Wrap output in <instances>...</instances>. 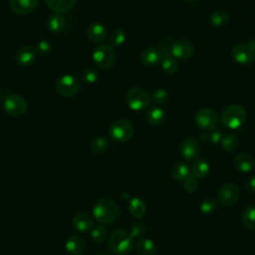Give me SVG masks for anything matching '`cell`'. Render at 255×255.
<instances>
[{
	"label": "cell",
	"instance_id": "obj_1",
	"mask_svg": "<svg viewBox=\"0 0 255 255\" xmlns=\"http://www.w3.org/2000/svg\"><path fill=\"white\" fill-rule=\"evenodd\" d=\"M118 204L111 198L99 199L93 208L94 218L101 224H111L119 217Z\"/></svg>",
	"mask_w": 255,
	"mask_h": 255
},
{
	"label": "cell",
	"instance_id": "obj_2",
	"mask_svg": "<svg viewBox=\"0 0 255 255\" xmlns=\"http://www.w3.org/2000/svg\"><path fill=\"white\" fill-rule=\"evenodd\" d=\"M247 119L246 110L240 105H229L225 107L220 116L222 125L230 129H237L244 125Z\"/></svg>",
	"mask_w": 255,
	"mask_h": 255
},
{
	"label": "cell",
	"instance_id": "obj_3",
	"mask_svg": "<svg viewBox=\"0 0 255 255\" xmlns=\"http://www.w3.org/2000/svg\"><path fill=\"white\" fill-rule=\"evenodd\" d=\"M110 250L117 255H125L132 248V237L125 230L117 229L112 232L108 240Z\"/></svg>",
	"mask_w": 255,
	"mask_h": 255
},
{
	"label": "cell",
	"instance_id": "obj_4",
	"mask_svg": "<svg viewBox=\"0 0 255 255\" xmlns=\"http://www.w3.org/2000/svg\"><path fill=\"white\" fill-rule=\"evenodd\" d=\"M125 99L128 106L133 111H143L151 102L149 94L139 87H132L128 89L126 93Z\"/></svg>",
	"mask_w": 255,
	"mask_h": 255
},
{
	"label": "cell",
	"instance_id": "obj_5",
	"mask_svg": "<svg viewBox=\"0 0 255 255\" xmlns=\"http://www.w3.org/2000/svg\"><path fill=\"white\" fill-rule=\"evenodd\" d=\"M109 133L112 139L118 142H124L130 139L134 133L133 126L130 122L125 119L114 121L109 128Z\"/></svg>",
	"mask_w": 255,
	"mask_h": 255
},
{
	"label": "cell",
	"instance_id": "obj_6",
	"mask_svg": "<svg viewBox=\"0 0 255 255\" xmlns=\"http://www.w3.org/2000/svg\"><path fill=\"white\" fill-rule=\"evenodd\" d=\"M93 60L101 69H111L117 62V54L111 45H99L93 52Z\"/></svg>",
	"mask_w": 255,
	"mask_h": 255
},
{
	"label": "cell",
	"instance_id": "obj_7",
	"mask_svg": "<svg viewBox=\"0 0 255 255\" xmlns=\"http://www.w3.org/2000/svg\"><path fill=\"white\" fill-rule=\"evenodd\" d=\"M232 59L241 65H249L255 60V44L253 41L239 43L231 50Z\"/></svg>",
	"mask_w": 255,
	"mask_h": 255
},
{
	"label": "cell",
	"instance_id": "obj_8",
	"mask_svg": "<svg viewBox=\"0 0 255 255\" xmlns=\"http://www.w3.org/2000/svg\"><path fill=\"white\" fill-rule=\"evenodd\" d=\"M196 125L202 130H213L216 129L219 122L217 113L210 108L200 109L194 117Z\"/></svg>",
	"mask_w": 255,
	"mask_h": 255
},
{
	"label": "cell",
	"instance_id": "obj_9",
	"mask_svg": "<svg viewBox=\"0 0 255 255\" xmlns=\"http://www.w3.org/2000/svg\"><path fill=\"white\" fill-rule=\"evenodd\" d=\"M56 91L63 97H73L77 95L81 89L80 82L72 75H63L56 82Z\"/></svg>",
	"mask_w": 255,
	"mask_h": 255
},
{
	"label": "cell",
	"instance_id": "obj_10",
	"mask_svg": "<svg viewBox=\"0 0 255 255\" xmlns=\"http://www.w3.org/2000/svg\"><path fill=\"white\" fill-rule=\"evenodd\" d=\"M5 112L12 117H20L27 111L28 105L24 98L16 94H10L3 101Z\"/></svg>",
	"mask_w": 255,
	"mask_h": 255
},
{
	"label": "cell",
	"instance_id": "obj_11",
	"mask_svg": "<svg viewBox=\"0 0 255 255\" xmlns=\"http://www.w3.org/2000/svg\"><path fill=\"white\" fill-rule=\"evenodd\" d=\"M239 198V189L233 183L223 184L217 193V201L223 207L234 205Z\"/></svg>",
	"mask_w": 255,
	"mask_h": 255
},
{
	"label": "cell",
	"instance_id": "obj_12",
	"mask_svg": "<svg viewBox=\"0 0 255 255\" xmlns=\"http://www.w3.org/2000/svg\"><path fill=\"white\" fill-rule=\"evenodd\" d=\"M170 53L176 60H188L194 53V46L190 41L180 39L171 44Z\"/></svg>",
	"mask_w": 255,
	"mask_h": 255
},
{
	"label": "cell",
	"instance_id": "obj_13",
	"mask_svg": "<svg viewBox=\"0 0 255 255\" xmlns=\"http://www.w3.org/2000/svg\"><path fill=\"white\" fill-rule=\"evenodd\" d=\"M180 152L184 159L194 160L201 153V146L199 142L192 136L186 137L180 146Z\"/></svg>",
	"mask_w": 255,
	"mask_h": 255
},
{
	"label": "cell",
	"instance_id": "obj_14",
	"mask_svg": "<svg viewBox=\"0 0 255 255\" xmlns=\"http://www.w3.org/2000/svg\"><path fill=\"white\" fill-rule=\"evenodd\" d=\"M163 58L162 52L158 48L149 47L144 49L140 54V62L147 68H153L161 63Z\"/></svg>",
	"mask_w": 255,
	"mask_h": 255
},
{
	"label": "cell",
	"instance_id": "obj_15",
	"mask_svg": "<svg viewBox=\"0 0 255 255\" xmlns=\"http://www.w3.org/2000/svg\"><path fill=\"white\" fill-rule=\"evenodd\" d=\"M37 51L32 46H23L16 53V62L21 67H29L36 60Z\"/></svg>",
	"mask_w": 255,
	"mask_h": 255
},
{
	"label": "cell",
	"instance_id": "obj_16",
	"mask_svg": "<svg viewBox=\"0 0 255 255\" xmlns=\"http://www.w3.org/2000/svg\"><path fill=\"white\" fill-rule=\"evenodd\" d=\"M38 5V0H9V6L13 12L19 15L32 13Z\"/></svg>",
	"mask_w": 255,
	"mask_h": 255
},
{
	"label": "cell",
	"instance_id": "obj_17",
	"mask_svg": "<svg viewBox=\"0 0 255 255\" xmlns=\"http://www.w3.org/2000/svg\"><path fill=\"white\" fill-rule=\"evenodd\" d=\"M88 38L94 43H103L109 36L105 25L99 22H94L87 29Z\"/></svg>",
	"mask_w": 255,
	"mask_h": 255
},
{
	"label": "cell",
	"instance_id": "obj_18",
	"mask_svg": "<svg viewBox=\"0 0 255 255\" xmlns=\"http://www.w3.org/2000/svg\"><path fill=\"white\" fill-rule=\"evenodd\" d=\"M94 219L93 217L85 212H80L74 215L72 218V226L75 230L79 232H87L90 231L93 227Z\"/></svg>",
	"mask_w": 255,
	"mask_h": 255
},
{
	"label": "cell",
	"instance_id": "obj_19",
	"mask_svg": "<svg viewBox=\"0 0 255 255\" xmlns=\"http://www.w3.org/2000/svg\"><path fill=\"white\" fill-rule=\"evenodd\" d=\"M77 0H45L46 5L50 10H52L55 14H65L70 12Z\"/></svg>",
	"mask_w": 255,
	"mask_h": 255
},
{
	"label": "cell",
	"instance_id": "obj_20",
	"mask_svg": "<svg viewBox=\"0 0 255 255\" xmlns=\"http://www.w3.org/2000/svg\"><path fill=\"white\" fill-rule=\"evenodd\" d=\"M255 165L254 157L248 152H241L234 158V166L241 172H249Z\"/></svg>",
	"mask_w": 255,
	"mask_h": 255
},
{
	"label": "cell",
	"instance_id": "obj_21",
	"mask_svg": "<svg viewBox=\"0 0 255 255\" xmlns=\"http://www.w3.org/2000/svg\"><path fill=\"white\" fill-rule=\"evenodd\" d=\"M86 243L80 236L72 235L65 242V249L70 255H82L85 251Z\"/></svg>",
	"mask_w": 255,
	"mask_h": 255
},
{
	"label": "cell",
	"instance_id": "obj_22",
	"mask_svg": "<svg viewBox=\"0 0 255 255\" xmlns=\"http://www.w3.org/2000/svg\"><path fill=\"white\" fill-rule=\"evenodd\" d=\"M145 119L148 125L152 127H158L163 123L165 119V113L159 107H152L147 111Z\"/></svg>",
	"mask_w": 255,
	"mask_h": 255
},
{
	"label": "cell",
	"instance_id": "obj_23",
	"mask_svg": "<svg viewBox=\"0 0 255 255\" xmlns=\"http://www.w3.org/2000/svg\"><path fill=\"white\" fill-rule=\"evenodd\" d=\"M190 173L195 178H204L209 173L208 162L204 159H196L190 167Z\"/></svg>",
	"mask_w": 255,
	"mask_h": 255
},
{
	"label": "cell",
	"instance_id": "obj_24",
	"mask_svg": "<svg viewBox=\"0 0 255 255\" xmlns=\"http://www.w3.org/2000/svg\"><path fill=\"white\" fill-rule=\"evenodd\" d=\"M209 22L215 28H222L229 22V15L224 10H215L210 14Z\"/></svg>",
	"mask_w": 255,
	"mask_h": 255
},
{
	"label": "cell",
	"instance_id": "obj_25",
	"mask_svg": "<svg viewBox=\"0 0 255 255\" xmlns=\"http://www.w3.org/2000/svg\"><path fill=\"white\" fill-rule=\"evenodd\" d=\"M128 210L129 213L135 218H141L145 214L146 208L144 202L137 197L130 198L128 201Z\"/></svg>",
	"mask_w": 255,
	"mask_h": 255
},
{
	"label": "cell",
	"instance_id": "obj_26",
	"mask_svg": "<svg viewBox=\"0 0 255 255\" xmlns=\"http://www.w3.org/2000/svg\"><path fill=\"white\" fill-rule=\"evenodd\" d=\"M135 249L139 255H154L156 252V246L150 239H139Z\"/></svg>",
	"mask_w": 255,
	"mask_h": 255
},
{
	"label": "cell",
	"instance_id": "obj_27",
	"mask_svg": "<svg viewBox=\"0 0 255 255\" xmlns=\"http://www.w3.org/2000/svg\"><path fill=\"white\" fill-rule=\"evenodd\" d=\"M190 175V167L185 162H178L171 169V176L178 181L185 180Z\"/></svg>",
	"mask_w": 255,
	"mask_h": 255
},
{
	"label": "cell",
	"instance_id": "obj_28",
	"mask_svg": "<svg viewBox=\"0 0 255 255\" xmlns=\"http://www.w3.org/2000/svg\"><path fill=\"white\" fill-rule=\"evenodd\" d=\"M239 143V139L237 135L233 132H228L226 134H223L220 144L223 150L225 151H233L237 148Z\"/></svg>",
	"mask_w": 255,
	"mask_h": 255
},
{
	"label": "cell",
	"instance_id": "obj_29",
	"mask_svg": "<svg viewBox=\"0 0 255 255\" xmlns=\"http://www.w3.org/2000/svg\"><path fill=\"white\" fill-rule=\"evenodd\" d=\"M161 69L162 71L167 74V75H173L177 72L179 65L178 62L175 58H173L172 56H168L165 55L162 60H161Z\"/></svg>",
	"mask_w": 255,
	"mask_h": 255
},
{
	"label": "cell",
	"instance_id": "obj_30",
	"mask_svg": "<svg viewBox=\"0 0 255 255\" xmlns=\"http://www.w3.org/2000/svg\"><path fill=\"white\" fill-rule=\"evenodd\" d=\"M66 25V20L61 14H54L50 16L47 21V26L52 32H61L64 30Z\"/></svg>",
	"mask_w": 255,
	"mask_h": 255
},
{
	"label": "cell",
	"instance_id": "obj_31",
	"mask_svg": "<svg viewBox=\"0 0 255 255\" xmlns=\"http://www.w3.org/2000/svg\"><path fill=\"white\" fill-rule=\"evenodd\" d=\"M242 223L249 230H255V205L248 206L242 212Z\"/></svg>",
	"mask_w": 255,
	"mask_h": 255
},
{
	"label": "cell",
	"instance_id": "obj_32",
	"mask_svg": "<svg viewBox=\"0 0 255 255\" xmlns=\"http://www.w3.org/2000/svg\"><path fill=\"white\" fill-rule=\"evenodd\" d=\"M108 38H109L110 45L112 47H119L126 42V33L124 30L117 28L111 32Z\"/></svg>",
	"mask_w": 255,
	"mask_h": 255
},
{
	"label": "cell",
	"instance_id": "obj_33",
	"mask_svg": "<svg viewBox=\"0 0 255 255\" xmlns=\"http://www.w3.org/2000/svg\"><path fill=\"white\" fill-rule=\"evenodd\" d=\"M223 136V133L221 130L213 129V130H203L200 133V138L203 141H208L213 144H218L221 141V138Z\"/></svg>",
	"mask_w": 255,
	"mask_h": 255
},
{
	"label": "cell",
	"instance_id": "obj_34",
	"mask_svg": "<svg viewBox=\"0 0 255 255\" xmlns=\"http://www.w3.org/2000/svg\"><path fill=\"white\" fill-rule=\"evenodd\" d=\"M109 147V141L105 136H97L91 142V149L94 153L100 154L107 150Z\"/></svg>",
	"mask_w": 255,
	"mask_h": 255
},
{
	"label": "cell",
	"instance_id": "obj_35",
	"mask_svg": "<svg viewBox=\"0 0 255 255\" xmlns=\"http://www.w3.org/2000/svg\"><path fill=\"white\" fill-rule=\"evenodd\" d=\"M91 238L96 243H102L107 238V228L103 225H97L91 230Z\"/></svg>",
	"mask_w": 255,
	"mask_h": 255
},
{
	"label": "cell",
	"instance_id": "obj_36",
	"mask_svg": "<svg viewBox=\"0 0 255 255\" xmlns=\"http://www.w3.org/2000/svg\"><path fill=\"white\" fill-rule=\"evenodd\" d=\"M150 99L153 103L157 105H163L165 104L169 99V94L164 89H157L154 90L150 96Z\"/></svg>",
	"mask_w": 255,
	"mask_h": 255
},
{
	"label": "cell",
	"instance_id": "obj_37",
	"mask_svg": "<svg viewBox=\"0 0 255 255\" xmlns=\"http://www.w3.org/2000/svg\"><path fill=\"white\" fill-rule=\"evenodd\" d=\"M199 207H200V211L202 213L209 215L215 211V209L217 207V203L213 198H205L204 200L201 201Z\"/></svg>",
	"mask_w": 255,
	"mask_h": 255
},
{
	"label": "cell",
	"instance_id": "obj_38",
	"mask_svg": "<svg viewBox=\"0 0 255 255\" xmlns=\"http://www.w3.org/2000/svg\"><path fill=\"white\" fill-rule=\"evenodd\" d=\"M82 80L87 84H94L99 78L98 71L94 68H87L82 72Z\"/></svg>",
	"mask_w": 255,
	"mask_h": 255
},
{
	"label": "cell",
	"instance_id": "obj_39",
	"mask_svg": "<svg viewBox=\"0 0 255 255\" xmlns=\"http://www.w3.org/2000/svg\"><path fill=\"white\" fill-rule=\"evenodd\" d=\"M146 232V226L144 223L142 222H134L129 229V234L132 238H137V237H141L145 234Z\"/></svg>",
	"mask_w": 255,
	"mask_h": 255
},
{
	"label": "cell",
	"instance_id": "obj_40",
	"mask_svg": "<svg viewBox=\"0 0 255 255\" xmlns=\"http://www.w3.org/2000/svg\"><path fill=\"white\" fill-rule=\"evenodd\" d=\"M198 187H199L198 181H197V179L194 176L189 175L185 180H183V188L188 193L196 192Z\"/></svg>",
	"mask_w": 255,
	"mask_h": 255
},
{
	"label": "cell",
	"instance_id": "obj_41",
	"mask_svg": "<svg viewBox=\"0 0 255 255\" xmlns=\"http://www.w3.org/2000/svg\"><path fill=\"white\" fill-rule=\"evenodd\" d=\"M52 47L50 42L46 41V40H41L40 42H38L37 44V52L41 53V54H48L51 51Z\"/></svg>",
	"mask_w": 255,
	"mask_h": 255
},
{
	"label": "cell",
	"instance_id": "obj_42",
	"mask_svg": "<svg viewBox=\"0 0 255 255\" xmlns=\"http://www.w3.org/2000/svg\"><path fill=\"white\" fill-rule=\"evenodd\" d=\"M244 187L248 192H255V175H250L245 179Z\"/></svg>",
	"mask_w": 255,
	"mask_h": 255
},
{
	"label": "cell",
	"instance_id": "obj_43",
	"mask_svg": "<svg viewBox=\"0 0 255 255\" xmlns=\"http://www.w3.org/2000/svg\"><path fill=\"white\" fill-rule=\"evenodd\" d=\"M1 96H2V90H1V88H0V98H1Z\"/></svg>",
	"mask_w": 255,
	"mask_h": 255
},
{
	"label": "cell",
	"instance_id": "obj_44",
	"mask_svg": "<svg viewBox=\"0 0 255 255\" xmlns=\"http://www.w3.org/2000/svg\"><path fill=\"white\" fill-rule=\"evenodd\" d=\"M98 255H109V254H106V253H101V254H98Z\"/></svg>",
	"mask_w": 255,
	"mask_h": 255
}]
</instances>
